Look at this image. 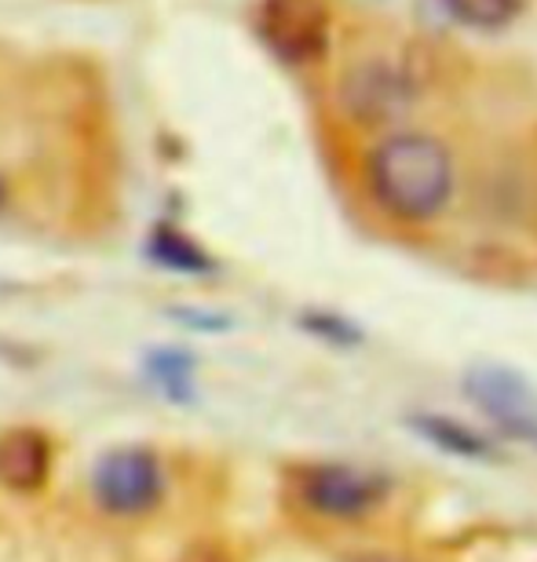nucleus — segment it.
<instances>
[{
	"instance_id": "1",
	"label": "nucleus",
	"mask_w": 537,
	"mask_h": 562,
	"mask_svg": "<svg viewBox=\"0 0 537 562\" xmlns=\"http://www.w3.org/2000/svg\"><path fill=\"white\" fill-rule=\"evenodd\" d=\"M369 198L399 223H428L454 198V157L424 132H395L366 157Z\"/></svg>"
},
{
	"instance_id": "2",
	"label": "nucleus",
	"mask_w": 537,
	"mask_h": 562,
	"mask_svg": "<svg viewBox=\"0 0 537 562\" xmlns=\"http://www.w3.org/2000/svg\"><path fill=\"white\" fill-rule=\"evenodd\" d=\"M388 479L358 464H311L297 475L300 504L326 522H362L388 501Z\"/></svg>"
},
{
	"instance_id": "3",
	"label": "nucleus",
	"mask_w": 537,
	"mask_h": 562,
	"mask_svg": "<svg viewBox=\"0 0 537 562\" xmlns=\"http://www.w3.org/2000/svg\"><path fill=\"white\" fill-rule=\"evenodd\" d=\"M165 493V468L150 449L125 446L110 449L92 468V497L103 512L136 519L158 508Z\"/></svg>"
},
{
	"instance_id": "4",
	"label": "nucleus",
	"mask_w": 537,
	"mask_h": 562,
	"mask_svg": "<svg viewBox=\"0 0 537 562\" xmlns=\"http://www.w3.org/2000/svg\"><path fill=\"white\" fill-rule=\"evenodd\" d=\"M256 33L282 63L307 66L329 48V4L326 0H260Z\"/></svg>"
},
{
	"instance_id": "5",
	"label": "nucleus",
	"mask_w": 537,
	"mask_h": 562,
	"mask_svg": "<svg viewBox=\"0 0 537 562\" xmlns=\"http://www.w3.org/2000/svg\"><path fill=\"white\" fill-rule=\"evenodd\" d=\"M465 391L472 406L486 420H494V427L537 449V395L519 373L501 366H479L465 376Z\"/></svg>"
},
{
	"instance_id": "6",
	"label": "nucleus",
	"mask_w": 537,
	"mask_h": 562,
	"mask_svg": "<svg viewBox=\"0 0 537 562\" xmlns=\"http://www.w3.org/2000/svg\"><path fill=\"white\" fill-rule=\"evenodd\" d=\"M340 103L355 121L380 125V121L402 114L410 106V85L384 63H366L348 74L340 85Z\"/></svg>"
},
{
	"instance_id": "7",
	"label": "nucleus",
	"mask_w": 537,
	"mask_h": 562,
	"mask_svg": "<svg viewBox=\"0 0 537 562\" xmlns=\"http://www.w3.org/2000/svg\"><path fill=\"white\" fill-rule=\"evenodd\" d=\"M52 468V446L41 431L15 427L0 435V486L8 490H41Z\"/></svg>"
},
{
	"instance_id": "8",
	"label": "nucleus",
	"mask_w": 537,
	"mask_h": 562,
	"mask_svg": "<svg viewBox=\"0 0 537 562\" xmlns=\"http://www.w3.org/2000/svg\"><path fill=\"white\" fill-rule=\"evenodd\" d=\"M410 427L421 438H428L432 446H439L443 453H450V457H465V460H490V457H494V449H490V442L483 435L472 431V427L450 420V417H439V413L413 417Z\"/></svg>"
},
{
	"instance_id": "9",
	"label": "nucleus",
	"mask_w": 537,
	"mask_h": 562,
	"mask_svg": "<svg viewBox=\"0 0 537 562\" xmlns=\"http://www.w3.org/2000/svg\"><path fill=\"white\" fill-rule=\"evenodd\" d=\"M147 252H150L154 263L169 267V271H179V274H209L212 271L209 256L201 252L198 245L187 238V234L169 231V227H158L150 234Z\"/></svg>"
},
{
	"instance_id": "10",
	"label": "nucleus",
	"mask_w": 537,
	"mask_h": 562,
	"mask_svg": "<svg viewBox=\"0 0 537 562\" xmlns=\"http://www.w3.org/2000/svg\"><path fill=\"white\" fill-rule=\"evenodd\" d=\"M446 11L472 30H501L516 19L519 0H443Z\"/></svg>"
},
{
	"instance_id": "11",
	"label": "nucleus",
	"mask_w": 537,
	"mask_h": 562,
	"mask_svg": "<svg viewBox=\"0 0 537 562\" xmlns=\"http://www.w3.org/2000/svg\"><path fill=\"white\" fill-rule=\"evenodd\" d=\"M147 366H150V376L158 380L165 391H169V398H190V373H194V366H190V355H183V351H158Z\"/></svg>"
},
{
	"instance_id": "12",
	"label": "nucleus",
	"mask_w": 537,
	"mask_h": 562,
	"mask_svg": "<svg viewBox=\"0 0 537 562\" xmlns=\"http://www.w3.org/2000/svg\"><path fill=\"white\" fill-rule=\"evenodd\" d=\"M304 325L315 336H322V340H333V344H355L358 340V333L348 322H340L337 314H311V318H304Z\"/></svg>"
},
{
	"instance_id": "13",
	"label": "nucleus",
	"mask_w": 537,
	"mask_h": 562,
	"mask_svg": "<svg viewBox=\"0 0 537 562\" xmlns=\"http://www.w3.org/2000/svg\"><path fill=\"white\" fill-rule=\"evenodd\" d=\"M366 562H395V559H366Z\"/></svg>"
}]
</instances>
